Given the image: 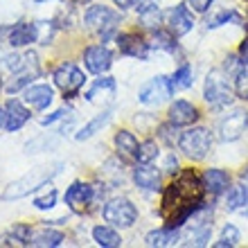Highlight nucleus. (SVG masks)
Returning a JSON list of instances; mask_svg holds the SVG:
<instances>
[{"mask_svg": "<svg viewBox=\"0 0 248 248\" xmlns=\"http://www.w3.org/2000/svg\"><path fill=\"white\" fill-rule=\"evenodd\" d=\"M248 129V111L246 108H235L219 122V138L223 142H235L244 136Z\"/></svg>", "mask_w": 248, "mask_h": 248, "instance_id": "obj_7", "label": "nucleus"}, {"mask_svg": "<svg viewBox=\"0 0 248 248\" xmlns=\"http://www.w3.org/2000/svg\"><path fill=\"white\" fill-rule=\"evenodd\" d=\"M0 88H2V79H0Z\"/></svg>", "mask_w": 248, "mask_h": 248, "instance_id": "obj_43", "label": "nucleus"}, {"mask_svg": "<svg viewBox=\"0 0 248 248\" xmlns=\"http://www.w3.org/2000/svg\"><path fill=\"white\" fill-rule=\"evenodd\" d=\"M23 99H25L27 106H32L36 111H46L47 106L52 104L54 91L47 84H36V86H30V88H27Z\"/></svg>", "mask_w": 248, "mask_h": 248, "instance_id": "obj_19", "label": "nucleus"}, {"mask_svg": "<svg viewBox=\"0 0 248 248\" xmlns=\"http://www.w3.org/2000/svg\"><path fill=\"white\" fill-rule=\"evenodd\" d=\"M133 181L138 187L147 189V192H156L160 189V170H156L151 163H140L133 170Z\"/></svg>", "mask_w": 248, "mask_h": 248, "instance_id": "obj_17", "label": "nucleus"}, {"mask_svg": "<svg viewBox=\"0 0 248 248\" xmlns=\"http://www.w3.org/2000/svg\"><path fill=\"white\" fill-rule=\"evenodd\" d=\"M138 2H140V7H138V12H140V14L147 12V9H154V7H158L156 0H138Z\"/></svg>", "mask_w": 248, "mask_h": 248, "instance_id": "obj_39", "label": "nucleus"}, {"mask_svg": "<svg viewBox=\"0 0 248 248\" xmlns=\"http://www.w3.org/2000/svg\"><path fill=\"white\" fill-rule=\"evenodd\" d=\"M203 99L208 102L212 108H226L228 104H232L235 99V88L228 84V79L221 70H212L205 77V86H203Z\"/></svg>", "mask_w": 248, "mask_h": 248, "instance_id": "obj_2", "label": "nucleus"}, {"mask_svg": "<svg viewBox=\"0 0 248 248\" xmlns=\"http://www.w3.org/2000/svg\"><path fill=\"white\" fill-rule=\"evenodd\" d=\"M102 215H104L106 223H113L118 228H131L138 219V208L129 199L120 196V199H111V201L106 203Z\"/></svg>", "mask_w": 248, "mask_h": 248, "instance_id": "obj_5", "label": "nucleus"}, {"mask_svg": "<svg viewBox=\"0 0 248 248\" xmlns=\"http://www.w3.org/2000/svg\"><path fill=\"white\" fill-rule=\"evenodd\" d=\"M84 81H86L84 72L79 70L75 63H61L54 70V84L59 86L65 95H75L84 86Z\"/></svg>", "mask_w": 248, "mask_h": 248, "instance_id": "obj_10", "label": "nucleus"}, {"mask_svg": "<svg viewBox=\"0 0 248 248\" xmlns=\"http://www.w3.org/2000/svg\"><path fill=\"white\" fill-rule=\"evenodd\" d=\"M192 81H194V79H192V65H189V63H183L170 77L171 91H185V88H189V86H192Z\"/></svg>", "mask_w": 248, "mask_h": 248, "instance_id": "obj_26", "label": "nucleus"}, {"mask_svg": "<svg viewBox=\"0 0 248 248\" xmlns=\"http://www.w3.org/2000/svg\"><path fill=\"white\" fill-rule=\"evenodd\" d=\"M93 239H95V244L102 248L122 246V237H120L113 228H108V226H95V228H93Z\"/></svg>", "mask_w": 248, "mask_h": 248, "instance_id": "obj_24", "label": "nucleus"}, {"mask_svg": "<svg viewBox=\"0 0 248 248\" xmlns=\"http://www.w3.org/2000/svg\"><path fill=\"white\" fill-rule=\"evenodd\" d=\"M178 147L187 158L192 160H203L212 149V133L205 126H194L181 133L178 138Z\"/></svg>", "mask_w": 248, "mask_h": 248, "instance_id": "obj_4", "label": "nucleus"}, {"mask_svg": "<svg viewBox=\"0 0 248 248\" xmlns=\"http://www.w3.org/2000/svg\"><path fill=\"white\" fill-rule=\"evenodd\" d=\"M170 122L176 124V126H189L199 120V108H196L192 102L187 99H176L174 104L170 106Z\"/></svg>", "mask_w": 248, "mask_h": 248, "instance_id": "obj_13", "label": "nucleus"}, {"mask_svg": "<svg viewBox=\"0 0 248 248\" xmlns=\"http://www.w3.org/2000/svg\"><path fill=\"white\" fill-rule=\"evenodd\" d=\"M115 147L122 156L126 158H136L138 156V149H140V144H138V138L131 133V131L122 129L115 133Z\"/></svg>", "mask_w": 248, "mask_h": 248, "instance_id": "obj_23", "label": "nucleus"}, {"mask_svg": "<svg viewBox=\"0 0 248 248\" xmlns=\"http://www.w3.org/2000/svg\"><path fill=\"white\" fill-rule=\"evenodd\" d=\"M242 183L246 185V189H248V167H246V170L242 171Z\"/></svg>", "mask_w": 248, "mask_h": 248, "instance_id": "obj_41", "label": "nucleus"}, {"mask_svg": "<svg viewBox=\"0 0 248 248\" xmlns=\"http://www.w3.org/2000/svg\"><path fill=\"white\" fill-rule=\"evenodd\" d=\"M158 144L154 142V140H144L142 144H140V149H138V156H136V160L138 163H154L158 158Z\"/></svg>", "mask_w": 248, "mask_h": 248, "instance_id": "obj_29", "label": "nucleus"}, {"mask_svg": "<svg viewBox=\"0 0 248 248\" xmlns=\"http://www.w3.org/2000/svg\"><path fill=\"white\" fill-rule=\"evenodd\" d=\"M65 242V235L61 230L54 228H39L30 232V239H27V246H36V248H57Z\"/></svg>", "mask_w": 248, "mask_h": 248, "instance_id": "obj_18", "label": "nucleus"}, {"mask_svg": "<svg viewBox=\"0 0 248 248\" xmlns=\"http://www.w3.org/2000/svg\"><path fill=\"white\" fill-rule=\"evenodd\" d=\"M171 93L174 91H171V86H170V77L158 75V77L149 79V81L138 91V99H140L144 106H158V104H163Z\"/></svg>", "mask_w": 248, "mask_h": 248, "instance_id": "obj_6", "label": "nucleus"}, {"mask_svg": "<svg viewBox=\"0 0 248 248\" xmlns=\"http://www.w3.org/2000/svg\"><path fill=\"white\" fill-rule=\"evenodd\" d=\"M235 95L244 102H248V68L242 65L239 70L235 72Z\"/></svg>", "mask_w": 248, "mask_h": 248, "instance_id": "obj_31", "label": "nucleus"}, {"mask_svg": "<svg viewBox=\"0 0 248 248\" xmlns=\"http://www.w3.org/2000/svg\"><path fill=\"white\" fill-rule=\"evenodd\" d=\"M7 41L12 47H25L30 43H36L39 41V25L36 23H18L9 30Z\"/></svg>", "mask_w": 248, "mask_h": 248, "instance_id": "obj_14", "label": "nucleus"}, {"mask_svg": "<svg viewBox=\"0 0 248 248\" xmlns=\"http://www.w3.org/2000/svg\"><path fill=\"white\" fill-rule=\"evenodd\" d=\"M210 235H212V212L208 208L196 210L194 215L187 219V230L181 232V242L185 246H205L210 242Z\"/></svg>", "mask_w": 248, "mask_h": 248, "instance_id": "obj_3", "label": "nucleus"}, {"mask_svg": "<svg viewBox=\"0 0 248 248\" xmlns=\"http://www.w3.org/2000/svg\"><path fill=\"white\" fill-rule=\"evenodd\" d=\"M115 5L120 7V9H129V7H133L138 2V0H113Z\"/></svg>", "mask_w": 248, "mask_h": 248, "instance_id": "obj_40", "label": "nucleus"}, {"mask_svg": "<svg viewBox=\"0 0 248 248\" xmlns=\"http://www.w3.org/2000/svg\"><path fill=\"white\" fill-rule=\"evenodd\" d=\"M39 2H46V0H39Z\"/></svg>", "mask_w": 248, "mask_h": 248, "instance_id": "obj_44", "label": "nucleus"}, {"mask_svg": "<svg viewBox=\"0 0 248 248\" xmlns=\"http://www.w3.org/2000/svg\"><path fill=\"white\" fill-rule=\"evenodd\" d=\"M27 120H30V111L25 108V104H20L18 99H9L5 104V129L7 131H18Z\"/></svg>", "mask_w": 248, "mask_h": 248, "instance_id": "obj_20", "label": "nucleus"}, {"mask_svg": "<svg viewBox=\"0 0 248 248\" xmlns=\"http://www.w3.org/2000/svg\"><path fill=\"white\" fill-rule=\"evenodd\" d=\"M54 203H57V192H54V189H50L46 196H39V199L34 201V208L50 210V208H54Z\"/></svg>", "mask_w": 248, "mask_h": 248, "instance_id": "obj_34", "label": "nucleus"}, {"mask_svg": "<svg viewBox=\"0 0 248 248\" xmlns=\"http://www.w3.org/2000/svg\"><path fill=\"white\" fill-rule=\"evenodd\" d=\"M181 242V232L174 228H158V230H151L149 235L144 237V244L147 246H158V248H163V246H174V244Z\"/></svg>", "mask_w": 248, "mask_h": 248, "instance_id": "obj_21", "label": "nucleus"}, {"mask_svg": "<svg viewBox=\"0 0 248 248\" xmlns=\"http://www.w3.org/2000/svg\"><path fill=\"white\" fill-rule=\"evenodd\" d=\"M65 205L72 210V212H84L88 210L93 201H95V187L88 183H81V181H75L70 187L65 189Z\"/></svg>", "mask_w": 248, "mask_h": 248, "instance_id": "obj_9", "label": "nucleus"}, {"mask_svg": "<svg viewBox=\"0 0 248 248\" xmlns=\"http://www.w3.org/2000/svg\"><path fill=\"white\" fill-rule=\"evenodd\" d=\"M232 20H242V16L235 12V9H226V12L217 14L212 20H208V30H215V27H221V25H228V23H232Z\"/></svg>", "mask_w": 248, "mask_h": 248, "instance_id": "obj_32", "label": "nucleus"}, {"mask_svg": "<svg viewBox=\"0 0 248 248\" xmlns=\"http://www.w3.org/2000/svg\"><path fill=\"white\" fill-rule=\"evenodd\" d=\"M167 25L170 30L176 36H185L187 32H192V27H194V16L189 12L187 5H176L171 7L170 12H167Z\"/></svg>", "mask_w": 248, "mask_h": 248, "instance_id": "obj_12", "label": "nucleus"}, {"mask_svg": "<svg viewBox=\"0 0 248 248\" xmlns=\"http://www.w3.org/2000/svg\"><path fill=\"white\" fill-rule=\"evenodd\" d=\"M212 5V0H189V7L194 9L196 14H205Z\"/></svg>", "mask_w": 248, "mask_h": 248, "instance_id": "obj_35", "label": "nucleus"}, {"mask_svg": "<svg viewBox=\"0 0 248 248\" xmlns=\"http://www.w3.org/2000/svg\"><path fill=\"white\" fill-rule=\"evenodd\" d=\"M248 205V189L244 183H237L232 187H228V194H226V210L228 212H239Z\"/></svg>", "mask_w": 248, "mask_h": 248, "instance_id": "obj_22", "label": "nucleus"}, {"mask_svg": "<svg viewBox=\"0 0 248 248\" xmlns=\"http://www.w3.org/2000/svg\"><path fill=\"white\" fill-rule=\"evenodd\" d=\"M0 126H5V108L0 106Z\"/></svg>", "mask_w": 248, "mask_h": 248, "instance_id": "obj_42", "label": "nucleus"}, {"mask_svg": "<svg viewBox=\"0 0 248 248\" xmlns=\"http://www.w3.org/2000/svg\"><path fill=\"white\" fill-rule=\"evenodd\" d=\"M201 185L205 192H210V194H223V192H228L230 187V174L226 170H217V167H212V170H205L201 176Z\"/></svg>", "mask_w": 248, "mask_h": 248, "instance_id": "obj_15", "label": "nucleus"}, {"mask_svg": "<svg viewBox=\"0 0 248 248\" xmlns=\"http://www.w3.org/2000/svg\"><path fill=\"white\" fill-rule=\"evenodd\" d=\"M99 93H102V95H111V97H113V93H115V81H113V77L97 79V81L93 84L91 91L86 93V99H88V102H95Z\"/></svg>", "mask_w": 248, "mask_h": 248, "instance_id": "obj_28", "label": "nucleus"}, {"mask_svg": "<svg viewBox=\"0 0 248 248\" xmlns=\"http://www.w3.org/2000/svg\"><path fill=\"white\" fill-rule=\"evenodd\" d=\"M239 61H242V65L248 68V39H244L242 46H239Z\"/></svg>", "mask_w": 248, "mask_h": 248, "instance_id": "obj_37", "label": "nucleus"}, {"mask_svg": "<svg viewBox=\"0 0 248 248\" xmlns=\"http://www.w3.org/2000/svg\"><path fill=\"white\" fill-rule=\"evenodd\" d=\"M176 34L171 30H156L154 36H151V46L158 47V50H165V52H174L176 50Z\"/></svg>", "mask_w": 248, "mask_h": 248, "instance_id": "obj_27", "label": "nucleus"}, {"mask_svg": "<svg viewBox=\"0 0 248 248\" xmlns=\"http://www.w3.org/2000/svg\"><path fill=\"white\" fill-rule=\"evenodd\" d=\"M108 120H111V111L99 113V115H95V118H93L88 124H84V126L79 129V133H77L75 138H77V140H88V138H93L99 129H104L106 124H108Z\"/></svg>", "mask_w": 248, "mask_h": 248, "instance_id": "obj_25", "label": "nucleus"}, {"mask_svg": "<svg viewBox=\"0 0 248 248\" xmlns=\"http://www.w3.org/2000/svg\"><path fill=\"white\" fill-rule=\"evenodd\" d=\"M118 23H120V14L115 9H111V7L97 5L86 12V25L91 27V30H95V32H102L104 36L111 34Z\"/></svg>", "mask_w": 248, "mask_h": 248, "instance_id": "obj_8", "label": "nucleus"}, {"mask_svg": "<svg viewBox=\"0 0 248 248\" xmlns=\"http://www.w3.org/2000/svg\"><path fill=\"white\" fill-rule=\"evenodd\" d=\"M118 47L122 54L133 57V59H147L149 57V43H144V39L138 34H120Z\"/></svg>", "mask_w": 248, "mask_h": 248, "instance_id": "obj_16", "label": "nucleus"}, {"mask_svg": "<svg viewBox=\"0 0 248 248\" xmlns=\"http://www.w3.org/2000/svg\"><path fill=\"white\" fill-rule=\"evenodd\" d=\"M63 170V163L54 160V163H47V165H39L25 174V176L16 178L14 183L7 185V189L2 192V199L5 201H16V199H23L27 196L30 192H36L39 187H43L46 183H50L59 171Z\"/></svg>", "mask_w": 248, "mask_h": 248, "instance_id": "obj_1", "label": "nucleus"}, {"mask_svg": "<svg viewBox=\"0 0 248 248\" xmlns=\"http://www.w3.org/2000/svg\"><path fill=\"white\" fill-rule=\"evenodd\" d=\"M167 171H170V174H176V171H178V160L174 158V154H170V156H167Z\"/></svg>", "mask_w": 248, "mask_h": 248, "instance_id": "obj_38", "label": "nucleus"}, {"mask_svg": "<svg viewBox=\"0 0 248 248\" xmlns=\"http://www.w3.org/2000/svg\"><path fill=\"white\" fill-rule=\"evenodd\" d=\"M239 244V230L232 226V223H228V226H223L221 230V237H219V242L215 244L217 248H226V246H237Z\"/></svg>", "mask_w": 248, "mask_h": 248, "instance_id": "obj_30", "label": "nucleus"}, {"mask_svg": "<svg viewBox=\"0 0 248 248\" xmlns=\"http://www.w3.org/2000/svg\"><path fill=\"white\" fill-rule=\"evenodd\" d=\"M84 63L93 75H104L113 65V54L106 46H91L84 52Z\"/></svg>", "mask_w": 248, "mask_h": 248, "instance_id": "obj_11", "label": "nucleus"}, {"mask_svg": "<svg viewBox=\"0 0 248 248\" xmlns=\"http://www.w3.org/2000/svg\"><path fill=\"white\" fill-rule=\"evenodd\" d=\"M65 115V108H59V111H54L52 115H47V118H43L41 120V124H43V126H50V124L52 122H57V120H61Z\"/></svg>", "mask_w": 248, "mask_h": 248, "instance_id": "obj_36", "label": "nucleus"}, {"mask_svg": "<svg viewBox=\"0 0 248 248\" xmlns=\"http://www.w3.org/2000/svg\"><path fill=\"white\" fill-rule=\"evenodd\" d=\"M171 131H176V124H171V122H170V124H163V126L158 129V136H160V140H163L165 144H170V147H171L174 142H178V138H181V136L176 138V133L171 136Z\"/></svg>", "mask_w": 248, "mask_h": 248, "instance_id": "obj_33", "label": "nucleus"}]
</instances>
